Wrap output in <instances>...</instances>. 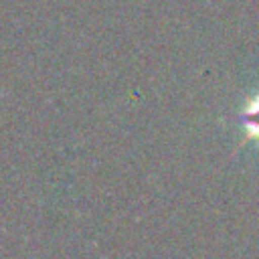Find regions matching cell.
I'll return each instance as SVG.
<instances>
[{
	"label": "cell",
	"mask_w": 259,
	"mask_h": 259,
	"mask_svg": "<svg viewBox=\"0 0 259 259\" xmlns=\"http://www.w3.org/2000/svg\"><path fill=\"white\" fill-rule=\"evenodd\" d=\"M243 121L245 127L249 130L251 136H255L259 140V97H255L243 111Z\"/></svg>",
	"instance_id": "cell-1"
}]
</instances>
